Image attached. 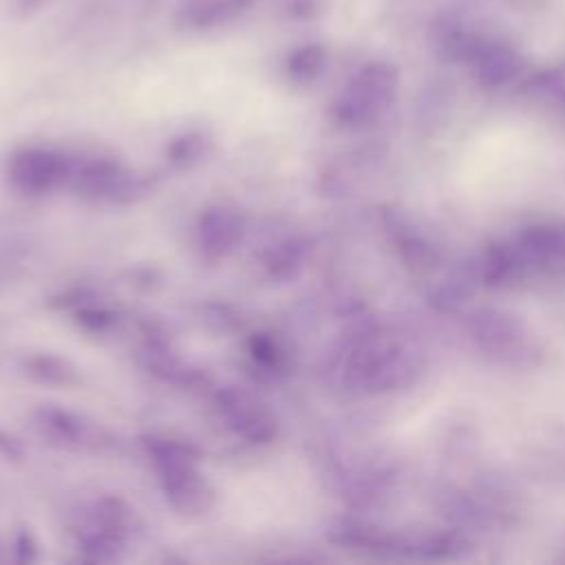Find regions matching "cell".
I'll use <instances>...</instances> for the list:
<instances>
[{"instance_id": "e0dca14e", "label": "cell", "mask_w": 565, "mask_h": 565, "mask_svg": "<svg viewBox=\"0 0 565 565\" xmlns=\"http://www.w3.org/2000/svg\"><path fill=\"white\" fill-rule=\"evenodd\" d=\"M207 152V139L201 132H181L179 137L170 139V143L166 146V159L170 166L179 168V170H188L192 166H196Z\"/></svg>"}, {"instance_id": "2e32d148", "label": "cell", "mask_w": 565, "mask_h": 565, "mask_svg": "<svg viewBox=\"0 0 565 565\" xmlns=\"http://www.w3.org/2000/svg\"><path fill=\"white\" fill-rule=\"evenodd\" d=\"M64 307L71 305L73 307V316H75V322L90 331V333H108L110 329H115L119 316L117 311H113L110 307L97 302L88 291L79 289L75 291V296L71 298V302H62Z\"/></svg>"}, {"instance_id": "9a60e30c", "label": "cell", "mask_w": 565, "mask_h": 565, "mask_svg": "<svg viewBox=\"0 0 565 565\" xmlns=\"http://www.w3.org/2000/svg\"><path fill=\"white\" fill-rule=\"evenodd\" d=\"M26 373L40 382V384H49V386H75L79 382V373L77 366L73 362H68L66 358L60 355H51V353H38L31 355L24 362Z\"/></svg>"}, {"instance_id": "277c9868", "label": "cell", "mask_w": 565, "mask_h": 565, "mask_svg": "<svg viewBox=\"0 0 565 565\" xmlns=\"http://www.w3.org/2000/svg\"><path fill=\"white\" fill-rule=\"evenodd\" d=\"M73 159L53 148H22L7 163L9 185L24 196H44L68 185Z\"/></svg>"}, {"instance_id": "8fae6325", "label": "cell", "mask_w": 565, "mask_h": 565, "mask_svg": "<svg viewBox=\"0 0 565 565\" xmlns=\"http://www.w3.org/2000/svg\"><path fill=\"white\" fill-rule=\"evenodd\" d=\"M525 331L510 316L488 313L477 318V338L481 344L497 355H519Z\"/></svg>"}, {"instance_id": "5b68a950", "label": "cell", "mask_w": 565, "mask_h": 565, "mask_svg": "<svg viewBox=\"0 0 565 565\" xmlns=\"http://www.w3.org/2000/svg\"><path fill=\"white\" fill-rule=\"evenodd\" d=\"M33 424L44 439L66 450L97 455L115 446V437L99 422L55 404L40 406L33 413Z\"/></svg>"}, {"instance_id": "52a82bcc", "label": "cell", "mask_w": 565, "mask_h": 565, "mask_svg": "<svg viewBox=\"0 0 565 565\" xmlns=\"http://www.w3.org/2000/svg\"><path fill=\"white\" fill-rule=\"evenodd\" d=\"M245 223L243 216L230 205H210L199 214L196 221V247L210 263L223 260L243 241Z\"/></svg>"}, {"instance_id": "ffe728a7", "label": "cell", "mask_w": 565, "mask_h": 565, "mask_svg": "<svg viewBox=\"0 0 565 565\" xmlns=\"http://www.w3.org/2000/svg\"><path fill=\"white\" fill-rule=\"evenodd\" d=\"M0 452L7 455L9 459H18L22 455V448H20V444L13 437H9L7 433L0 430Z\"/></svg>"}, {"instance_id": "4fadbf2b", "label": "cell", "mask_w": 565, "mask_h": 565, "mask_svg": "<svg viewBox=\"0 0 565 565\" xmlns=\"http://www.w3.org/2000/svg\"><path fill=\"white\" fill-rule=\"evenodd\" d=\"M254 0H188L183 18L194 26H218L245 13Z\"/></svg>"}, {"instance_id": "9c48e42d", "label": "cell", "mask_w": 565, "mask_h": 565, "mask_svg": "<svg viewBox=\"0 0 565 565\" xmlns=\"http://www.w3.org/2000/svg\"><path fill=\"white\" fill-rule=\"evenodd\" d=\"M468 18L470 15L459 9L446 11L437 18L430 29V42L439 57L470 64L477 53L490 42Z\"/></svg>"}, {"instance_id": "7a4b0ae2", "label": "cell", "mask_w": 565, "mask_h": 565, "mask_svg": "<svg viewBox=\"0 0 565 565\" xmlns=\"http://www.w3.org/2000/svg\"><path fill=\"white\" fill-rule=\"evenodd\" d=\"M397 68L388 62L364 64L333 102V119L342 126H364L377 119L395 99Z\"/></svg>"}, {"instance_id": "5bb4252c", "label": "cell", "mask_w": 565, "mask_h": 565, "mask_svg": "<svg viewBox=\"0 0 565 565\" xmlns=\"http://www.w3.org/2000/svg\"><path fill=\"white\" fill-rule=\"evenodd\" d=\"M309 256V243L300 236L274 245L265 256V271L271 280L294 278Z\"/></svg>"}, {"instance_id": "d6986e66", "label": "cell", "mask_w": 565, "mask_h": 565, "mask_svg": "<svg viewBox=\"0 0 565 565\" xmlns=\"http://www.w3.org/2000/svg\"><path fill=\"white\" fill-rule=\"evenodd\" d=\"M13 550H15V558L22 563H29L38 556V543L33 539V534L29 530H20L13 539Z\"/></svg>"}, {"instance_id": "3957f363", "label": "cell", "mask_w": 565, "mask_h": 565, "mask_svg": "<svg viewBox=\"0 0 565 565\" xmlns=\"http://www.w3.org/2000/svg\"><path fill=\"white\" fill-rule=\"evenodd\" d=\"M77 196L97 203H132L148 190V181L115 159H73L68 185Z\"/></svg>"}, {"instance_id": "ac0fdd59", "label": "cell", "mask_w": 565, "mask_h": 565, "mask_svg": "<svg viewBox=\"0 0 565 565\" xmlns=\"http://www.w3.org/2000/svg\"><path fill=\"white\" fill-rule=\"evenodd\" d=\"M324 66V51L318 44L294 51L287 60V75L296 84H311Z\"/></svg>"}, {"instance_id": "6da1fadb", "label": "cell", "mask_w": 565, "mask_h": 565, "mask_svg": "<svg viewBox=\"0 0 565 565\" xmlns=\"http://www.w3.org/2000/svg\"><path fill=\"white\" fill-rule=\"evenodd\" d=\"M168 505L183 516H203L216 503V492L199 470V452L179 439L146 435L141 437Z\"/></svg>"}, {"instance_id": "30bf717a", "label": "cell", "mask_w": 565, "mask_h": 565, "mask_svg": "<svg viewBox=\"0 0 565 565\" xmlns=\"http://www.w3.org/2000/svg\"><path fill=\"white\" fill-rule=\"evenodd\" d=\"M470 64L475 68V77L488 88L508 84L523 68L521 55L512 46L497 40H490Z\"/></svg>"}, {"instance_id": "7c38bea8", "label": "cell", "mask_w": 565, "mask_h": 565, "mask_svg": "<svg viewBox=\"0 0 565 565\" xmlns=\"http://www.w3.org/2000/svg\"><path fill=\"white\" fill-rule=\"evenodd\" d=\"M247 355L254 366L269 377H282L291 369V355L274 333H252L247 340Z\"/></svg>"}, {"instance_id": "8992f818", "label": "cell", "mask_w": 565, "mask_h": 565, "mask_svg": "<svg viewBox=\"0 0 565 565\" xmlns=\"http://www.w3.org/2000/svg\"><path fill=\"white\" fill-rule=\"evenodd\" d=\"M212 402L225 422V426L252 446H267L278 437V419L245 388L238 386H218L214 388Z\"/></svg>"}, {"instance_id": "44dd1931", "label": "cell", "mask_w": 565, "mask_h": 565, "mask_svg": "<svg viewBox=\"0 0 565 565\" xmlns=\"http://www.w3.org/2000/svg\"><path fill=\"white\" fill-rule=\"evenodd\" d=\"M46 0H20V9L22 11H35L38 7H42Z\"/></svg>"}, {"instance_id": "ba28073f", "label": "cell", "mask_w": 565, "mask_h": 565, "mask_svg": "<svg viewBox=\"0 0 565 565\" xmlns=\"http://www.w3.org/2000/svg\"><path fill=\"white\" fill-rule=\"evenodd\" d=\"M141 364L148 373H152L157 380L177 386V388H210L212 375L183 360L179 353L172 351V347L166 342V338H157L152 331L148 333V340L141 349Z\"/></svg>"}]
</instances>
